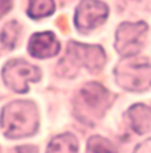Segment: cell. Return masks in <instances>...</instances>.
<instances>
[{
  "mask_svg": "<svg viewBox=\"0 0 151 153\" xmlns=\"http://www.w3.org/2000/svg\"><path fill=\"white\" fill-rule=\"evenodd\" d=\"M53 0H28V15L32 19H43L54 12Z\"/></svg>",
  "mask_w": 151,
  "mask_h": 153,
  "instance_id": "8fae6325",
  "label": "cell"
},
{
  "mask_svg": "<svg viewBox=\"0 0 151 153\" xmlns=\"http://www.w3.org/2000/svg\"><path fill=\"white\" fill-rule=\"evenodd\" d=\"M130 125L138 134H144L151 129V111L143 104H135L127 111Z\"/></svg>",
  "mask_w": 151,
  "mask_h": 153,
  "instance_id": "9c48e42d",
  "label": "cell"
},
{
  "mask_svg": "<svg viewBox=\"0 0 151 153\" xmlns=\"http://www.w3.org/2000/svg\"><path fill=\"white\" fill-rule=\"evenodd\" d=\"M134 153H151V139L139 144L134 149Z\"/></svg>",
  "mask_w": 151,
  "mask_h": 153,
  "instance_id": "9a60e30c",
  "label": "cell"
},
{
  "mask_svg": "<svg viewBox=\"0 0 151 153\" xmlns=\"http://www.w3.org/2000/svg\"><path fill=\"white\" fill-rule=\"evenodd\" d=\"M20 29H21V27L15 20L7 23L3 27L1 33H0V43L3 44L4 48H7V49L15 48L17 39H19V35H20Z\"/></svg>",
  "mask_w": 151,
  "mask_h": 153,
  "instance_id": "7c38bea8",
  "label": "cell"
},
{
  "mask_svg": "<svg viewBox=\"0 0 151 153\" xmlns=\"http://www.w3.org/2000/svg\"><path fill=\"white\" fill-rule=\"evenodd\" d=\"M105 61L106 55L102 47L70 42L66 55L57 65L56 73L62 77H74L82 65L90 72L97 73L103 68Z\"/></svg>",
  "mask_w": 151,
  "mask_h": 153,
  "instance_id": "7a4b0ae2",
  "label": "cell"
},
{
  "mask_svg": "<svg viewBox=\"0 0 151 153\" xmlns=\"http://www.w3.org/2000/svg\"><path fill=\"white\" fill-rule=\"evenodd\" d=\"M41 72L36 65L16 59L11 60L3 68V80L10 89L17 93H25L31 81H39Z\"/></svg>",
  "mask_w": 151,
  "mask_h": 153,
  "instance_id": "5b68a950",
  "label": "cell"
},
{
  "mask_svg": "<svg viewBox=\"0 0 151 153\" xmlns=\"http://www.w3.org/2000/svg\"><path fill=\"white\" fill-rule=\"evenodd\" d=\"M46 153H78V141L72 133L60 134L52 139Z\"/></svg>",
  "mask_w": 151,
  "mask_h": 153,
  "instance_id": "30bf717a",
  "label": "cell"
},
{
  "mask_svg": "<svg viewBox=\"0 0 151 153\" xmlns=\"http://www.w3.org/2000/svg\"><path fill=\"white\" fill-rule=\"evenodd\" d=\"M60 49L61 47L59 40L52 32H39V33L32 35V37L29 39L28 51L33 57H53L59 53Z\"/></svg>",
  "mask_w": 151,
  "mask_h": 153,
  "instance_id": "ba28073f",
  "label": "cell"
},
{
  "mask_svg": "<svg viewBox=\"0 0 151 153\" xmlns=\"http://www.w3.org/2000/svg\"><path fill=\"white\" fill-rule=\"evenodd\" d=\"M117 84L126 91L142 92L151 87V64L138 56L123 57L114 69Z\"/></svg>",
  "mask_w": 151,
  "mask_h": 153,
  "instance_id": "277c9868",
  "label": "cell"
},
{
  "mask_svg": "<svg viewBox=\"0 0 151 153\" xmlns=\"http://www.w3.org/2000/svg\"><path fill=\"white\" fill-rule=\"evenodd\" d=\"M149 27L144 22L122 23L115 32V49L123 57L136 56L143 47Z\"/></svg>",
  "mask_w": 151,
  "mask_h": 153,
  "instance_id": "8992f818",
  "label": "cell"
},
{
  "mask_svg": "<svg viewBox=\"0 0 151 153\" xmlns=\"http://www.w3.org/2000/svg\"><path fill=\"white\" fill-rule=\"evenodd\" d=\"M109 15V8L105 3L98 0H82L78 4L74 15V24L82 33H88L103 24Z\"/></svg>",
  "mask_w": 151,
  "mask_h": 153,
  "instance_id": "52a82bcc",
  "label": "cell"
},
{
  "mask_svg": "<svg viewBox=\"0 0 151 153\" xmlns=\"http://www.w3.org/2000/svg\"><path fill=\"white\" fill-rule=\"evenodd\" d=\"M8 153H37V148L34 146H17V148H13L11 149Z\"/></svg>",
  "mask_w": 151,
  "mask_h": 153,
  "instance_id": "2e32d148",
  "label": "cell"
},
{
  "mask_svg": "<svg viewBox=\"0 0 151 153\" xmlns=\"http://www.w3.org/2000/svg\"><path fill=\"white\" fill-rule=\"evenodd\" d=\"M88 149L90 153H118L114 144L101 136L90 137L88 143Z\"/></svg>",
  "mask_w": 151,
  "mask_h": 153,
  "instance_id": "4fadbf2b",
  "label": "cell"
},
{
  "mask_svg": "<svg viewBox=\"0 0 151 153\" xmlns=\"http://www.w3.org/2000/svg\"><path fill=\"white\" fill-rule=\"evenodd\" d=\"M136 1H139V0H136Z\"/></svg>",
  "mask_w": 151,
  "mask_h": 153,
  "instance_id": "e0dca14e",
  "label": "cell"
},
{
  "mask_svg": "<svg viewBox=\"0 0 151 153\" xmlns=\"http://www.w3.org/2000/svg\"><path fill=\"white\" fill-rule=\"evenodd\" d=\"M0 126L8 139H23L39 129V112L33 101L17 100L5 105L0 117Z\"/></svg>",
  "mask_w": 151,
  "mask_h": 153,
  "instance_id": "6da1fadb",
  "label": "cell"
},
{
  "mask_svg": "<svg viewBox=\"0 0 151 153\" xmlns=\"http://www.w3.org/2000/svg\"><path fill=\"white\" fill-rule=\"evenodd\" d=\"M13 5V0H0V17H3L5 13L11 11Z\"/></svg>",
  "mask_w": 151,
  "mask_h": 153,
  "instance_id": "5bb4252c",
  "label": "cell"
},
{
  "mask_svg": "<svg viewBox=\"0 0 151 153\" xmlns=\"http://www.w3.org/2000/svg\"><path fill=\"white\" fill-rule=\"evenodd\" d=\"M114 96L98 83L82 87L74 101V116L86 125H95L111 105Z\"/></svg>",
  "mask_w": 151,
  "mask_h": 153,
  "instance_id": "3957f363",
  "label": "cell"
}]
</instances>
